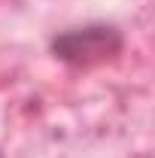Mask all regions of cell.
<instances>
[{"instance_id":"obj_1","label":"cell","mask_w":155,"mask_h":158,"mask_svg":"<svg viewBox=\"0 0 155 158\" xmlns=\"http://www.w3.org/2000/svg\"><path fill=\"white\" fill-rule=\"evenodd\" d=\"M125 31L116 21H82L49 37V55L70 70H94L125 52Z\"/></svg>"}]
</instances>
